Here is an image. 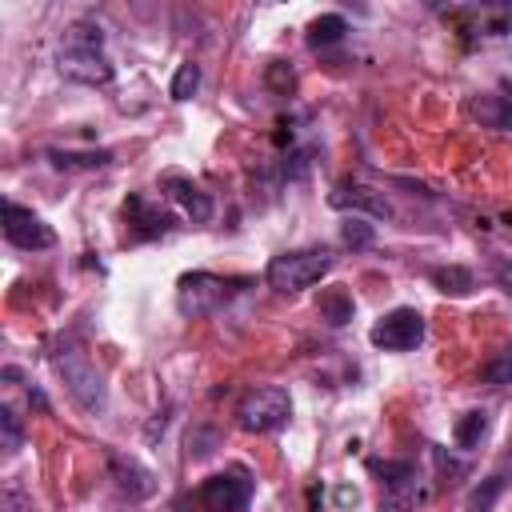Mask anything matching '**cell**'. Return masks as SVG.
I'll return each instance as SVG.
<instances>
[{
  "instance_id": "277c9868",
  "label": "cell",
  "mask_w": 512,
  "mask_h": 512,
  "mask_svg": "<svg viewBox=\"0 0 512 512\" xmlns=\"http://www.w3.org/2000/svg\"><path fill=\"white\" fill-rule=\"evenodd\" d=\"M288 416H292V400H288V388H280V384L252 388V392H244L240 404H236V424H240L244 432H256V436L284 428Z\"/></svg>"
},
{
  "instance_id": "5bb4252c",
  "label": "cell",
  "mask_w": 512,
  "mask_h": 512,
  "mask_svg": "<svg viewBox=\"0 0 512 512\" xmlns=\"http://www.w3.org/2000/svg\"><path fill=\"white\" fill-rule=\"evenodd\" d=\"M52 168L60 172H88V168H104L112 164V152L108 148H96V152H76V148H48L44 152Z\"/></svg>"
},
{
  "instance_id": "603a6c76",
  "label": "cell",
  "mask_w": 512,
  "mask_h": 512,
  "mask_svg": "<svg viewBox=\"0 0 512 512\" xmlns=\"http://www.w3.org/2000/svg\"><path fill=\"white\" fill-rule=\"evenodd\" d=\"M340 236H344V244H348L352 252H364V248L376 244V232H372V224H368L364 216H348L344 228H340Z\"/></svg>"
},
{
  "instance_id": "5b68a950",
  "label": "cell",
  "mask_w": 512,
  "mask_h": 512,
  "mask_svg": "<svg viewBox=\"0 0 512 512\" xmlns=\"http://www.w3.org/2000/svg\"><path fill=\"white\" fill-rule=\"evenodd\" d=\"M236 292V280H224L216 272H184L176 280V308L184 316H212L216 308H224Z\"/></svg>"
},
{
  "instance_id": "cb8c5ba5",
  "label": "cell",
  "mask_w": 512,
  "mask_h": 512,
  "mask_svg": "<svg viewBox=\"0 0 512 512\" xmlns=\"http://www.w3.org/2000/svg\"><path fill=\"white\" fill-rule=\"evenodd\" d=\"M200 88V68L192 64V60H184L180 68H176V76H172V100H192V92Z\"/></svg>"
},
{
  "instance_id": "e0dca14e",
  "label": "cell",
  "mask_w": 512,
  "mask_h": 512,
  "mask_svg": "<svg viewBox=\"0 0 512 512\" xmlns=\"http://www.w3.org/2000/svg\"><path fill=\"white\" fill-rule=\"evenodd\" d=\"M344 32H348V20H344L340 12H324V16H316V20L308 24V44H312V48H328V44L344 40Z\"/></svg>"
},
{
  "instance_id": "8fae6325",
  "label": "cell",
  "mask_w": 512,
  "mask_h": 512,
  "mask_svg": "<svg viewBox=\"0 0 512 512\" xmlns=\"http://www.w3.org/2000/svg\"><path fill=\"white\" fill-rule=\"evenodd\" d=\"M104 460H108V476H112V484H116L120 496H128V500H148V496L156 492V476H152L136 456L108 452Z\"/></svg>"
},
{
  "instance_id": "6da1fadb",
  "label": "cell",
  "mask_w": 512,
  "mask_h": 512,
  "mask_svg": "<svg viewBox=\"0 0 512 512\" xmlns=\"http://www.w3.org/2000/svg\"><path fill=\"white\" fill-rule=\"evenodd\" d=\"M52 364L64 380V392L72 396V404L88 416H100L108 408V384H104V372L96 368V360L76 344V340H64L56 352H52Z\"/></svg>"
},
{
  "instance_id": "9a60e30c",
  "label": "cell",
  "mask_w": 512,
  "mask_h": 512,
  "mask_svg": "<svg viewBox=\"0 0 512 512\" xmlns=\"http://www.w3.org/2000/svg\"><path fill=\"white\" fill-rule=\"evenodd\" d=\"M316 312H320V320H324V324L344 328V324L352 320V312H356V300H352V292H348V288H324V292H320V300H316Z\"/></svg>"
},
{
  "instance_id": "f1b7e54d",
  "label": "cell",
  "mask_w": 512,
  "mask_h": 512,
  "mask_svg": "<svg viewBox=\"0 0 512 512\" xmlns=\"http://www.w3.org/2000/svg\"><path fill=\"white\" fill-rule=\"evenodd\" d=\"M432 460H436V468H440V476H464L468 468L460 464V460H452L444 448H432Z\"/></svg>"
},
{
  "instance_id": "ffe728a7",
  "label": "cell",
  "mask_w": 512,
  "mask_h": 512,
  "mask_svg": "<svg viewBox=\"0 0 512 512\" xmlns=\"http://www.w3.org/2000/svg\"><path fill=\"white\" fill-rule=\"evenodd\" d=\"M476 116L492 128H512V96H480L476 100Z\"/></svg>"
},
{
  "instance_id": "f546056e",
  "label": "cell",
  "mask_w": 512,
  "mask_h": 512,
  "mask_svg": "<svg viewBox=\"0 0 512 512\" xmlns=\"http://www.w3.org/2000/svg\"><path fill=\"white\" fill-rule=\"evenodd\" d=\"M492 276H496V284L512 296V256H496V260H492Z\"/></svg>"
},
{
  "instance_id": "d6986e66",
  "label": "cell",
  "mask_w": 512,
  "mask_h": 512,
  "mask_svg": "<svg viewBox=\"0 0 512 512\" xmlns=\"http://www.w3.org/2000/svg\"><path fill=\"white\" fill-rule=\"evenodd\" d=\"M64 48H104V28L96 20H72L64 28Z\"/></svg>"
},
{
  "instance_id": "4316f807",
  "label": "cell",
  "mask_w": 512,
  "mask_h": 512,
  "mask_svg": "<svg viewBox=\"0 0 512 512\" xmlns=\"http://www.w3.org/2000/svg\"><path fill=\"white\" fill-rule=\"evenodd\" d=\"M0 512H32V496H24L20 484H4L0 488Z\"/></svg>"
},
{
  "instance_id": "4fadbf2b",
  "label": "cell",
  "mask_w": 512,
  "mask_h": 512,
  "mask_svg": "<svg viewBox=\"0 0 512 512\" xmlns=\"http://www.w3.org/2000/svg\"><path fill=\"white\" fill-rule=\"evenodd\" d=\"M124 216H128L136 240H152V236H164V232L172 228V216H168L164 208H152V204L140 200V196H132V200L124 204Z\"/></svg>"
},
{
  "instance_id": "9c48e42d",
  "label": "cell",
  "mask_w": 512,
  "mask_h": 512,
  "mask_svg": "<svg viewBox=\"0 0 512 512\" xmlns=\"http://www.w3.org/2000/svg\"><path fill=\"white\" fill-rule=\"evenodd\" d=\"M328 204L336 212H352V216H372V220H392V204L384 192H376L372 184L360 180H336L328 192Z\"/></svg>"
},
{
  "instance_id": "30bf717a",
  "label": "cell",
  "mask_w": 512,
  "mask_h": 512,
  "mask_svg": "<svg viewBox=\"0 0 512 512\" xmlns=\"http://www.w3.org/2000/svg\"><path fill=\"white\" fill-rule=\"evenodd\" d=\"M56 68H60V76H68L76 84H108L112 80V60L104 56V48H64L60 44Z\"/></svg>"
},
{
  "instance_id": "8992f818",
  "label": "cell",
  "mask_w": 512,
  "mask_h": 512,
  "mask_svg": "<svg viewBox=\"0 0 512 512\" xmlns=\"http://www.w3.org/2000/svg\"><path fill=\"white\" fill-rule=\"evenodd\" d=\"M252 492H256V480L248 468H224L216 476H208L200 488H196V504L204 512H248L252 504Z\"/></svg>"
},
{
  "instance_id": "d4e9b609",
  "label": "cell",
  "mask_w": 512,
  "mask_h": 512,
  "mask_svg": "<svg viewBox=\"0 0 512 512\" xmlns=\"http://www.w3.org/2000/svg\"><path fill=\"white\" fill-rule=\"evenodd\" d=\"M504 484H508V480H504L500 472H492V476H488V480L468 496V512H488V508H492V500L504 492Z\"/></svg>"
},
{
  "instance_id": "7a4b0ae2",
  "label": "cell",
  "mask_w": 512,
  "mask_h": 512,
  "mask_svg": "<svg viewBox=\"0 0 512 512\" xmlns=\"http://www.w3.org/2000/svg\"><path fill=\"white\" fill-rule=\"evenodd\" d=\"M336 264V256L328 248H296V252H280L268 260L264 268V280L272 292L280 296H292V292H304L312 284H320V276H328Z\"/></svg>"
},
{
  "instance_id": "7402d4cb",
  "label": "cell",
  "mask_w": 512,
  "mask_h": 512,
  "mask_svg": "<svg viewBox=\"0 0 512 512\" xmlns=\"http://www.w3.org/2000/svg\"><path fill=\"white\" fill-rule=\"evenodd\" d=\"M480 380H484V384H492V388L512 384V344H508V348H500V352L480 368Z\"/></svg>"
},
{
  "instance_id": "44dd1931",
  "label": "cell",
  "mask_w": 512,
  "mask_h": 512,
  "mask_svg": "<svg viewBox=\"0 0 512 512\" xmlns=\"http://www.w3.org/2000/svg\"><path fill=\"white\" fill-rule=\"evenodd\" d=\"M0 448H4L8 456H16V452L24 448V420H20L8 404H0Z\"/></svg>"
},
{
  "instance_id": "484cf974",
  "label": "cell",
  "mask_w": 512,
  "mask_h": 512,
  "mask_svg": "<svg viewBox=\"0 0 512 512\" xmlns=\"http://www.w3.org/2000/svg\"><path fill=\"white\" fill-rule=\"evenodd\" d=\"M264 80H268V88L280 92V96H288V92L296 88V76H292V68H288L284 60H272L268 72H264Z\"/></svg>"
},
{
  "instance_id": "ac0fdd59",
  "label": "cell",
  "mask_w": 512,
  "mask_h": 512,
  "mask_svg": "<svg viewBox=\"0 0 512 512\" xmlns=\"http://www.w3.org/2000/svg\"><path fill=\"white\" fill-rule=\"evenodd\" d=\"M484 432H488V412H480V408H472V412H464L460 420H456V428H452V436H456V444L460 448H480V440H484Z\"/></svg>"
},
{
  "instance_id": "83f0119b",
  "label": "cell",
  "mask_w": 512,
  "mask_h": 512,
  "mask_svg": "<svg viewBox=\"0 0 512 512\" xmlns=\"http://www.w3.org/2000/svg\"><path fill=\"white\" fill-rule=\"evenodd\" d=\"M212 444H216V432H208V428H192V432H188V456H192V460L208 456Z\"/></svg>"
},
{
  "instance_id": "2e32d148",
  "label": "cell",
  "mask_w": 512,
  "mask_h": 512,
  "mask_svg": "<svg viewBox=\"0 0 512 512\" xmlns=\"http://www.w3.org/2000/svg\"><path fill=\"white\" fill-rule=\"evenodd\" d=\"M432 284H436L444 296H468V292L476 288V276H472V268H464V264H440V268H432Z\"/></svg>"
},
{
  "instance_id": "52a82bcc",
  "label": "cell",
  "mask_w": 512,
  "mask_h": 512,
  "mask_svg": "<svg viewBox=\"0 0 512 512\" xmlns=\"http://www.w3.org/2000/svg\"><path fill=\"white\" fill-rule=\"evenodd\" d=\"M368 340L380 352H408V348H416L424 340V316L416 308H392L372 324Z\"/></svg>"
},
{
  "instance_id": "3957f363",
  "label": "cell",
  "mask_w": 512,
  "mask_h": 512,
  "mask_svg": "<svg viewBox=\"0 0 512 512\" xmlns=\"http://www.w3.org/2000/svg\"><path fill=\"white\" fill-rule=\"evenodd\" d=\"M368 468L380 476V512H416L424 504V480L412 460H368Z\"/></svg>"
},
{
  "instance_id": "ba28073f",
  "label": "cell",
  "mask_w": 512,
  "mask_h": 512,
  "mask_svg": "<svg viewBox=\"0 0 512 512\" xmlns=\"http://www.w3.org/2000/svg\"><path fill=\"white\" fill-rule=\"evenodd\" d=\"M4 240L24 248V252H40V248H52L56 244V232L24 204L16 200H4Z\"/></svg>"
},
{
  "instance_id": "7c38bea8",
  "label": "cell",
  "mask_w": 512,
  "mask_h": 512,
  "mask_svg": "<svg viewBox=\"0 0 512 512\" xmlns=\"http://www.w3.org/2000/svg\"><path fill=\"white\" fill-rule=\"evenodd\" d=\"M160 184H164V192L192 216V224H208V220H212V196H208L196 180H188V176H180V172H164Z\"/></svg>"
}]
</instances>
